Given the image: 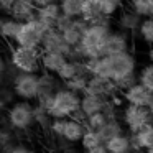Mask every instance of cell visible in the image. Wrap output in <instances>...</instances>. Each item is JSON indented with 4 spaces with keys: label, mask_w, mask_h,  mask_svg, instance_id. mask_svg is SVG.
Listing matches in <instances>:
<instances>
[{
    "label": "cell",
    "mask_w": 153,
    "mask_h": 153,
    "mask_svg": "<svg viewBox=\"0 0 153 153\" xmlns=\"http://www.w3.org/2000/svg\"><path fill=\"white\" fill-rule=\"evenodd\" d=\"M50 28L45 23H41L38 18H33V20H28L25 23H22L20 33H18L17 40H15V45L23 48H33V50H40L41 43H43V38L46 35V31Z\"/></svg>",
    "instance_id": "cell-4"
},
{
    "label": "cell",
    "mask_w": 153,
    "mask_h": 153,
    "mask_svg": "<svg viewBox=\"0 0 153 153\" xmlns=\"http://www.w3.org/2000/svg\"><path fill=\"white\" fill-rule=\"evenodd\" d=\"M142 22H143V17H140L135 10H128L120 15L117 23L123 31H133V30H138Z\"/></svg>",
    "instance_id": "cell-19"
},
{
    "label": "cell",
    "mask_w": 153,
    "mask_h": 153,
    "mask_svg": "<svg viewBox=\"0 0 153 153\" xmlns=\"http://www.w3.org/2000/svg\"><path fill=\"white\" fill-rule=\"evenodd\" d=\"M128 153H142V152H135V150H130Z\"/></svg>",
    "instance_id": "cell-39"
},
{
    "label": "cell",
    "mask_w": 153,
    "mask_h": 153,
    "mask_svg": "<svg viewBox=\"0 0 153 153\" xmlns=\"http://www.w3.org/2000/svg\"><path fill=\"white\" fill-rule=\"evenodd\" d=\"M69 59L66 54L56 53V51H41V69L43 73L58 74V71L64 66V63Z\"/></svg>",
    "instance_id": "cell-16"
},
{
    "label": "cell",
    "mask_w": 153,
    "mask_h": 153,
    "mask_svg": "<svg viewBox=\"0 0 153 153\" xmlns=\"http://www.w3.org/2000/svg\"><path fill=\"white\" fill-rule=\"evenodd\" d=\"M81 146H82L84 152H87V150L91 148H96V146L102 145V138H100L99 132H92V130H86V133H84L82 140H81Z\"/></svg>",
    "instance_id": "cell-25"
},
{
    "label": "cell",
    "mask_w": 153,
    "mask_h": 153,
    "mask_svg": "<svg viewBox=\"0 0 153 153\" xmlns=\"http://www.w3.org/2000/svg\"><path fill=\"white\" fill-rule=\"evenodd\" d=\"M81 99H82V96L63 87V89H58L48 99L38 100V104H41L48 110L51 119H71L79 114Z\"/></svg>",
    "instance_id": "cell-1"
},
{
    "label": "cell",
    "mask_w": 153,
    "mask_h": 153,
    "mask_svg": "<svg viewBox=\"0 0 153 153\" xmlns=\"http://www.w3.org/2000/svg\"><path fill=\"white\" fill-rule=\"evenodd\" d=\"M12 91L22 100H36L40 96V74L18 73L13 77Z\"/></svg>",
    "instance_id": "cell-6"
},
{
    "label": "cell",
    "mask_w": 153,
    "mask_h": 153,
    "mask_svg": "<svg viewBox=\"0 0 153 153\" xmlns=\"http://www.w3.org/2000/svg\"><path fill=\"white\" fill-rule=\"evenodd\" d=\"M84 153H109V150H107L105 143H102V145L96 146V148H91V150H87V152H84Z\"/></svg>",
    "instance_id": "cell-34"
},
{
    "label": "cell",
    "mask_w": 153,
    "mask_h": 153,
    "mask_svg": "<svg viewBox=\"0 0 153 153\" xmlns=\"http://www.w3.org/2000/svg\"><path fill=\"white\" fill-rule=\"evenodd\" d=\"M20 28H22V22L15 20V18H8V20H4L2 25H0V31L4 35L5 40H10L15 43L18 33H20Z\"/></svg>",
    "instance_id": "cell-21"
},
{
    "label": "cell",
    "mask_w": 153,
    "mask_h": 153,
    "mask_svg": "<svg viewBox=\"0 0 153 153\" xmlns=\"http://www.w3.org/2000/svg\"><path fill=\"white\" fill-rule=\"evenodd\" d=\"M36 12L38 8L33 4V0H15L8 13H10V18H15V20L25 23L28 20L36 18Z\"/></svg>",
    "instance_id": "cell-11"
},
{
    "label": "cell",
    "mask_w": 153,
    "mask_h": 153,
    "mask_svg": "<svg viewBox=\"0 0 153 153\" xmlns=\"http://www.w3.org/2000/svg\"><path fill=\"white\" fill-rule=\"evenodd\" d=\"M86 123L82 119H76V117H71L66 119V125H64V132L61 138L68 143H77L82 140L84 133H86Z\"/></svg>",
    "instance_id": "cell-15"
},
{
    "label": "cell",
    "mask_w": 153,
    "mask_h": 153,
    "mask_svg": "<svg viewBox=\"0 0 153 153\" xmlns=\"http://www.w3.org/2000/svg\"><path fill=\"white\" fill-rule=\"evenodd\" d=\"M61 15H63V10H61L59 2H54V4H50V5H46V7H41V8H38V12H36V18L41 23L46 25L48 28L56 27V23H58Z\"/></svg>",
    "instance_id": "cell-18"
},
{
    "label": "cell",
    "mask_w": 153,
    "mask_h": 153,
    "mask_svg": "<svg viewBox=\"0 0 153 153\" xmlns=\"http://www.w3.org/2000/svg\"><path fill=\"white\" fill-rule=\"evenodd\" d=\"M150 17H152V18H153V8H152V15H150Z\"/></svg>",
    "instance_id": "cell-40"
},
{
    "label": "cell",
    "mask_w": 153,
    "mask_h": 153,
    "mask_svg": "<svg viewBox=\"0 0 153 153\" xmlns=\"http://www.w3.org/2000/svg\"><path fill=\"white\" fill-rule=\"evenodd\" d=\"M122 123L130 133H137L146 125L153 123V112L150 110V107L125 104V107L122 109Z\"/></svg>",
    "instance_id": "cell-5"
},
{
    "label": "cell",
    "mask_w": 153,
    "mask_h": 153,
    "mask_svg": "<svg viewBox=\"0 0 153 153\" xmlns=\"http://www.w3.org/2000/svg\"><path fill=\"white\" fill-rule=\"evenodd\" d=\"M148 59L152 61V64H153V46L150 48V51H148Z\"/></svg>",
    "instance_id": "cell-37"
},
{
    "label": "cell",
    "mask_w": 153,
    "mask_h": 153,
    "mask_svg": "<svg viewBox=\"0 0 153 153\" xmlns=\"http://www.w3.org/2000/svg\"><path fill=\"white\" fill-rule=\"evenodd\" d=\"M109 153H128L132 150V140H130V135H117L114 137L112 140L105 143Z\"/></svg>",
    "instance_id": "cell-20"
},
{
    "label": "cell",
    "mask_w": 153,
    "mask_h": 153,
    "mask_svg": "<svg viewBox=\"0 0 153 153\" xmlns=\"http://www.w3.org/2000/svg\"><path fill=\"white\" fill-rule=\"evenodd\" d=\"M122 125H123V123H122V122H119L117 119H110L109 122H107V125L99 132V135H100V138H102V142H104V143H107L109 140H112L114 137L122 135V133H123Z\"/></svg>",
    "instance_id": "cell-22"
},
{
    "label": "cell",
    "mask_w": 153,
    "mask_h": 153,
    "mask_svg": "<svg viewBox=\"0 0 153 153\" xmlns=\"http://www.w3.org/2000/svg\"><path fill=\"white\" fill-rule=\"evenodd\" d=\"M64 125H66V119H53L50 125V130L54 133L56 137H63V132H64Z\"/></svg>",
    "instance_id": "cell-31"
},
{
    "label": "cell",
    "mask_w": 153,
    "mask_h": 153,
    "mask_svg": "<svg viewBox=\"0 0 153 153\" xmlns=\"http://www.w3.org/2000/svg\"><path fill=\"white\" fill-rule=\"evenodd\" d=\"M56 0H33V4L36 5V8H41V7H46L50 4H54Z\"/></svg>",
    "instance_id": "cell-35"
},
{
    "label": "cell",
    "mask_w": 153,
    "mask_h": 153,
    "mask_svg": "<svg viewBox=\"0 0 153 153\" xmlns=\"http://www.w3.org/2000/svg\"><path fill=\"white\" fill-rule=\"evenodd\" d=\"M109 99L102 96H94V94H82V99H81V119H86V117L92 115V114H99L104 112ZM77 117V115H76Z\"/></svg>",
    "instance_id": "cell-12"
},
{
    "label": "cell",
    "mask_w": 153,
    "mask_h": 153,
    "mask_svg": "<svg viewBox=\"0 0 153 153\" xmlns=\"http://www.w3.org/2000/svg\"><path fill=\"white\" fill-rule=\"evenodd\" d=\"M130 140H132V150L135 152L153 148V123L146 125L137 133H130Z\"/></svg>",
    "instance_id": "cell-17"
},
{
    "label": "cell",
    "mask_w": 153,
    "mask_h": 153,
    "mask_svg": "<svg viewBox=\"0 0 153 153\" xmlns=\"http://www.w3.org/2000/svg\"><path fill=\"white\" fill-rule=\"evenodd\" d=\"M138 33H140V36L145 40V43H148L153 46V18L152 17L143 18L142 25H140V28H138Z\"/></svg>",
    "instance_id": "cell-27"
},
{
    "label": "cell",
    "mask_w": 153,
    "mask_h": 153,
    "mask_svg": "<svg viewBox=\"0 0 153 153\" xmlns=\"http://www.w3.org/2000/svg\"><path fill=\"white\" fill-rule=\"evenodd\" d=\"M120 7H122V0H102V13L107 18L115 15Z\"/></svg>",
    "instance_id": "cell-30"
},
{
    "label": "cell",
    "mask_w": 153,
    "mask_h": 153,
    "mask_svg": "<svg viewBox=\"0 0 153 153\" xmlns=\"http://www.w3.org/2000/svg\"><path fill=\"white\" fill-rule=\"evenodd\" d=\"M138 82L153 92V64H146L138 71Z\"/></svg>",
    "instance_id": "cell-28"
},
{
    "label": "cell",
    "mask_w": 153,
    "mask_h": 153,
    "mask_svg": "<svg viewBox=\"0 0 153 153\" xmlns=\"http://www.w3.org/2000/svg\"><path fill=\"white\" fill-rule=\"evenodd\" d=\"M10 64L18 73L36 74L41 69V51L15 45L10 51Z\"/></svg>",
    "instance_id": "cell-2"
},
{
    "label": "cell",
    "mask_w": 153,
    "mask_h": 153,
    "mask_svg": "<svg viewBox=\"0 0 153 153\" xmlns=\"http://www.w3.org/2000/svg\"><path fill=\"white\" fill-rule=\"evenodd\" d=\"M7 122L13 130H27L36 122L35 119V105L30 100L13 102L7 109Z\"/></svg>",
    "instance_id": "cell-3"
},
{
    "label": "cell",
    "mask_w": 153,
    "mask_h": 153,
    "mask_svg": "<svg viewBox=\"0 0 153 153\" xmlns=\"http://www.w3.org/2000/svg\"><path fill=\"white\" fill-rule=\"evenodd\" d=\"M142 153H153V148H148V150H143Z\"/></svg>",
    "instance_id": "cell-38"
},
{
    "label": "cell",
    "mask_w": 153,
    "mask_h": 153,
    "mask_svg": "<svg viewBox=\"0 0 153 153\" xmlns=\"http://www.w3.org/2000/svg\"><path fill=\"white\" fill-rule=\"evenodd\" d=\"M81 18L87 22V23H109V18L104 17L102 13V0H84L82 5V13Z\"/></svg>",
    "instance_id": "cell-13"
},
{
    "label": "cell",
    "mask_w": 153,
    "mask_h": 153,
    "mask_svg": "<svg viewBox=\"0 0 153 153\" xmlns=\"http://www.w3.org/2000/svg\"><path fill=\"white\" fill-rule=\"evenodd\" d=\"M73 20H74V18L68 17V15H61L59 20H58V23H56V27H54V28H56V30H59L61 33H63V31L66 30V28L69 27L71 23H73Z\"/></svg>",
    "instance_id": "cell-32"
},
{
    "label": "cell",
    "mask_w": 153,
    "mask_h": 153,
    "mask_svg": "<svg viewBox=\"0 0 153 153\" xmlns=\"http://www.w3.org/2000/svg\"><path fill=\"white\" fill-rule=\"evenodd\" d=\"M5 153H36V152L27 145H12L10 148L5 150Z\"/></svg>",
    "instance_id": "cell-33"
},
{
    "label": "cell",
    "mask_w": 153,
    "mask_h": 153,
    "mask_svg": "<svg viewBox=\"0 0 153 153\" xmlns=\"http://www.w3.org/2000/svg\"><path fill=\"white\" fill-rule=\"evenodd\" d=\"M152 8H153V0H132V10H135L143 18L152 15Z\"/></svg>",
    "instance_id": "cell-29"
},
{
    "label": "cell",
    "mask_w": 153,
    "mask_h": 153,
    "mask_svg": "<svg viewBox=\"0 0 153 153\" xmlns=\"http://www.w3.org/2000/svg\"><path fill=\"white\" fill-rule=\"evenodd\" d=\"M56 2H61V0H56Z\"/></svg>",
    "instance_id": "cell-41"
},
{
    "label": "cell",
    "mask_w": 153,
    "mask_h": 153,
    "mask_svg": "<svg viewBox=\"0 0 153 153\" xmlns=\"http://www.w3.org/2000/svg\"><path fill=\"white\" fill-rule=\"evenodd\" d=\"M128 51V38L123 31H110L102 48V56H114V54L127 53Z\"/></svg>",
    "instance_id": "cell-10"
},
{
    "label": "cell",
    "mask_w": 153,
    "mask_h": 153,
    "mask_svg": "<svg viewBox=\"0 0 153 153\" xmlns=\"http://www.w3.org/2000/svg\"><path fill=\"white\" fill-rule=\"evenodd\" d=\"M122 94V99L125 100V104H132V105H140V107H150L153 100V92L148 91L143 84L135 82L132 87L125 89Z\"/></svg>",
    "instance_id": "cell-8"
},
{
    "label": "cell",
    "mask_w": 153,
    "mask_h": 153,
    "mask_svg": "<svg viewBox=\"0 0 153 153\" xmlns=\"http://www.w3.org/2000/svg\"><path fill=\"white\" fill-rule=\"evenodd\" d=\"M87 27H89V23H87L84 18H81V17L79 18H74L73 23H71L69 27L63 31V36H64V40H66V43L69 45L71 48L79 46L81 41H82L84 31H86Z\"/></svg>",
    "instance_id": "cell-14"
},
{
    "label": "cell",
    "mask_w": 153,
    "mask_h": 153,
    "mask_svg": "<svg viewBox=\"0 0 153 153\" xmlns=\"http://www.w3.org/2000/svg\"><path fill=\"white\" fill-rule=\"evenodd\" d=\"M41 51H56V53H63V54H66V56L69 58L73 48L66 43L63 33H61L59 30L50 28V30L46 31V35H45V38H43Z\"/></svg>",
    "instance_id": "cell-9"
},
{
    "label": "cell",
    "mask_w": 153,
    "mask_h": 153,
    "mask_svg": "<svg viewBox=\"0 0 153 153\" xmlns=\"http://www.w3.org/2000/svg\"><path fill=\"white\" fill-rule=\"evenodd\" d=\"M0 2H2V7H4V10H10V7L12 5H13V2L15 0H0Z\"/></svg>",
    "instance_id": "cell-36"
},
{
    "label": "cell",
    "mask_w": 153,
    "mask_h": 153,
    "mask_svg": "<svg viewBox=\"0 0 153 153\" xmlns=\"http://www.w3.org/2000/svg\"><path fill=\"white\" fill-rule=\"evenodd\" d=\"M91 76H77L74 79L68 81V82H63L66 89H71L77 94H84L86 92V87H87V81H89Z\"/></svg>",
    "instance_id": "cell-26"
},
{
    "label": "cell",
    "mask_w": 153,
    "mask_h": 153,
    "mask_svg": "<svg viewBox=\"0 0 153 153\" xmlns=\"http://www.w3.org/2000/svg\"><path fill=\"white\" fill-rule=\"evenodd\" d=\"M107 63H109V73L112 81H119V79H123V77L137 74L135 73L137 61L128 51L114 54V56H107Z\"/></svg>",
    "instance_id": "cell-7"
},
{
    "label": "cell",
    "mask_w": 153,
    "mask_h": 153,
    "mask_svg": "<svg viewBox=\"0 0 153 153\" xmlns=\"http://www.w3.org/2000/svg\"><path fill=\"white\" fill-rule=\"evenodd\" d=\"M63 15H68L71 18H79L82 13L84 0H61L59 2Z\"/></svg>",
    "instance_id": "cell-23"
},
{
    "label": "cell",
    "mask_w": 153,
    "mask_h": 153,
    "mask_svg": "<svg viewBox=\"0 0 153 153\" xmlns=\"http://www.w3.org/2000/svg\"><path fill=\"white\" fill-rule=\"evenodd\" d=\"M109 120L110 119L104 112H99V114H92V115L86 117V119H84V123H86V128L87 130H92V132H100V130L107 125V122H109Z\"/></svg>",
    "instance_id": "cell-24"
}]
</instances>
